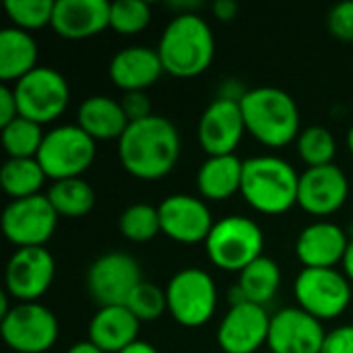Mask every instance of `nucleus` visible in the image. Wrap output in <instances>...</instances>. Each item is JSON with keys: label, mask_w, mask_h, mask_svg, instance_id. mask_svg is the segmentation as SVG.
Wrapping results in <instances>:
<instances>
[{"label": "nucleus", "mask_w": 353, "mask_h": 353, "mask_svg": "<svg viewBox=\"0 0 353 353\" xmlns=\"http://www.w3.org/2000/svg\"><path fill=\"white\" fill-rule=\"evenodd\" d=\"M246 132L240 101L217 97L199 118V143L209 157L232 155Z\"/></svg>", "instance_id": "2eb2a0df"}, {"label": "nucleus", "mask_w": 353, "mask_h": 353, "mask_svg": "<svg viewBox=\"0 0 353 353\" xmlns=\"http://www.w3.org/2000/svg\"><path fill=\"white\" fill-rule=\"evenodd\" d=\"M347 149L352 151V155H353V124H352V128H350V132H347Z\"/></svg>", "instance_id": "37998d69"}, {"label": "nucleus", "mask_w": 353, "mask_h": 353, "mask_svg": "<svg viewBox=\"0 0 353 353\" xmlns=\"http://www.w3.org/2000/svg\"><path fill=\"white\" fill-rule=\"evenodd\" d=\"M43 137L46 132L41 130V124L31 122L23 116H17L12 122L2 126V147L12 159L37 157Z\"/></svg>", "instance_id": "c85d7f7f"}, {"label": "nucleus", "mask_w": 353, "mask_h": 353, "mask_svg": "<svg viewBox=\"0 0 353 353\" xmlns=\"http://www.w3.org/2000/svg\"><path fill=\"white\" fill-rule=\"evenodd\" d=\"M327 27L333 37L341 41H353V0L339 2L329 10Z\"/></svg>", "instance_id": "f704fd0d"}, {"label": "nucleus", "mask_w": 353, "mask_h": 353, "mask_svg": "<svg viewBox=\"0 0 353 353\" xmlns=\"http://www.w3.org/2000/svg\"><path fill=\"white\" fill-rule=\"evenodd\" d=\"M163 72L165 70L157 48L153 50L149 46H128L116 52L108 66L110 81L124 93L147 91L159 81Z\"/></svg>", "instance_id": "412c9836"}, {"label": "nucleus", "mask_w": 353, "mask_h": 353, "mask_svg": "<svg viewBox=\"0 0 353 353\" xmlns=\"http://www.w3.org/2000/svg\"><path fill=\"white\" fill-rule=\"evenodd\" d=\"M120 234L130 242H149L161 234L159 209L147 203L128 205L118 219Z\"/></svg>", "instance_id": "c756f323"}, {"label": "nucleus", "mask_w": 353, "mask_h": 353, "mask_svg": "<svg viewBox=\"0 0 353 353\" xmlns=\"http://www.w3.org/2000/svg\"><path fill=\"white\" fill-rule=\"evenodd\" d=\"M265 234L261 225L244 215H228L215 221L205 250L209 261L228 273H242L248 265L263 256Z\"/></svg>", "instance_id": "39448f33"}, {"label": "nucleus", "mask_w": 353, "mask_h": 353, "mask_svg": "<svg viewBox=\"0 0 353 353\" xmlns=\"http://www.w3.org/2000/svg\"><path fill=\"white\" fill-rule=\"evenodd\" d=\"M110 8L105 0H56L52 29L62 39H89L110 27Z\"/></svg>", "instance_id": "aec40b11"}, {"label": "nucleus", "mask_w": 353, "mask_h": 353, "mask_svg": "<svg viewBox=\"0 0 353 353\" xmlns=\"http://www.w3.org/2000/svg\"><path fill=\"white\" fill-rule=\"evenodd\" d=\"M0 333L14 353H46L58 341V319L39 302H17L0 319Z\"/></svg>", "instance_id": "9d476101"}, {"label": "nucleus", "mask_w": 353, "mask_h": 353, "mask_svg": "<svg viewBox=\"0 0 353 353\" xmlns=\"http://www.w3.org/2000/svg\"><path fill=\"white\" fill-rule=\"evenodd\" d=\"M238 285L244 292L248 304H256L265 308L279 292L281 269L271 256L263 254L240 273Z\"/></svg>", "instance_id": "a878e982"}, {"label": "nucleus", "mask_w": 353, "mask_h": 353, "mask_svg": "<svg viewBox=\"0 0 353 353\" xmlns=\"http://www.w3.org/2000/svg\"><path fill=\"white\" fill-rule=\"evenodd\" d=\"M343 273H345V277L350 279V283H353V238L350 240V246H347V252H345V256H343Z\"/></svg>", "instance_id": "ea45409f"}, {"label": "nucleus", "mask_w": 353, "mask_h": 353, "mask_svg": "<svg viewBox=\"0 0 353 353\" xmlns=\"http://www.w3.org/2000/svg\"><path fill=\"white\" fill-rule=\"evenodd\" d=\"M141 281H145L141 265L126 252H105L87 271V292L99 308L124 306Z\"/></svg>", "instance_id": "f8f14e48"}, {"label": "nucleus", "mask_w": 353, "mask_h": 353, "mask_svg": "<svg viewBox=\"0 0 353 353\" xmlns=\"http://www.w3.org/2000/svg\"><path fill=\"white\" fill-rule=\"evenodd\" d=\"M141 321L126 306H103L89 323V341L103 353H120L139 341Z\"/></svg>", "instance_id": "4be33fe9"}, {"label": "nucleus", "mask_w": 353, "mask_h": 353, "mask_svg": "<svg viewBox=\"0 0 353 353\" xmlns=\"http://www.w3.org/2000/svg\"><path fill=\"white\" fill-rule=\"evenodd\" d=\"M300 176L277 155H256L244 161L240 194L263 215H283L298 205Z\"/></svg>", "instance_id": "20e7f679"}, {"label": "nucleus", "mask_w": 353, "mask_h": 353, "mask_svg": "<svg viewBox=\"0 0 353 353\" xmlns=\"http://www.w3.org/2000/svg\"><path fill=\"white\" fill-rule=\"evenodd\" d=\"M66 353H103L99 347H95L89 339L87 341H79V343H74V345H70Z\"/></svg>", "instance_id": "a19ab883"}, {"label": "nucleus", "mask_w": 353, "mask_h": 353, "mask_svg": "<svg viewBox=\"0 0 353 353\" xmlns=\"http://www.w3.org/2000/svg\"><path fill=\"white\" fill-rule=\"evenodd\" d=\"M350 196V180L345 172L331 163L321 168H308L300 174L298 205L316 217L337 213Z\"/></svg>", "instance_id": "f3484780"}, {"label": "nucleus", "mask_w": 353, "mask_h": 353, "mask_svg": "<svg viewBox=\"0 0 353 353\" xmlns=\"http://www.w3.org/2000/svg\"><path fill=\"white\" fill-rule=\"evenodd\" d=\"M120 353H159L151 343H147V341H134L132 345H128L124 352H120Z\"/></svg>", "instance_id": "79ce46f5"}, {"label": "nucleus", "mask_w": 353, "mask_h": 353, "mask_svg": "<svg viewBox=\"0 0 353 353\" xmlns=\"http://www.w3.org/2000/svg\"><path fill=\"white\" fill-rule=\"evenodd\" d=\"M238 10H240V6H238V2H234V0H217V2L213 4V14H215V19H217V21H223V23L234 21V19L238 17Z\"/></svg>", "instance_id": "58836bf2"}, {"label": "nucleus", "mask_w": 353, "mask_h": 353, "mask_svg": "<svg viewBox=\"0 0 353 353\" xmlns=\"http://www.w3.org/2000/svg\"><path fill=\"white\" fill-rule=\"evenodd\" d=\"M242 174L244 161L236 153L207 157L196 172L199 194L207 201H225L240 192Z\"/></svg>", "instance_id": "b1692460"}, {"label": "nucleus", "mask_w": 353, "mask_h": 353, "mask_svg": "<svg viewBox=\"0 0 353 353\" xmlns=\"http://www.w3.org/2000/svg\"><path fill=\"white\" fill-rule=\"evenodd\" d=\"M157 54L163 70L178 79L203 74L215 58V37L211 25L199 12L176 14L163 29Z\"/></svg>", "instance_id": "f03ea898"}, {"label": "nucleus", "mask_w": 353, "mask_h": 353, "mask_svg": "<svg viewBox=\"0 0 353 353\" xmlns=\"http://www.w3.org/2000/svg\"><path fill=\"white\" fill-rule=\"evenodd\" d=\"M323 323L298 306L283 308L271 316L267 347L273 353H321L325 343Z\"/></svg>", "instance_id": "dca6fc26"}, {"label": "nucleus", "mask_w": 353, "mask_h": 353, "mask_svg": "<svg viewBox=\"0 0 353 353\" xmlns=\"http://www.w3.org/2000/svg\"><path fill=\"white\" fill-rule=\"evenodd\" d=\"M182 139L172 120L165 116H149L130 122L118 141V157L122 168L139 180H161L178 163Z\"/></svg>", "instance_id": "f257e3e1"}, {"label": "nucleus", "mask_w": 353, "mask_h": 353, "mask_svg": "<svg viewBox=\"0 0 353 353\" xmlns=\"http://www.w3.org/2000/svg\"><path fill=\"white\" fill-rule=\"evenodd\" d=\"M298 155L308 168L331 165L337 155V143L329 128L325 126H308L300 132L298 141Z\"/></svg>", "instance_id": "7c9ffc66"}, {"label": "nucleus", "mask_w": 353, "mask_h": 353, "mask_svg": "<svg viewBox=\"0 0 353 353\" xmlns=\"http://www.w3.org/2000/svg\"><path fill=\"white\" fill-rule=\"evenodd\" d=\"M165 298L170 316L186 329L207 325L217 310L215 281L196 267L178 271L165 288Z\"/></svg>", "instance_id": "0eeeda50"}, {"label": "nucleus", "mask_w": 353, "mask_h": 353, "mask_svg": "<svg viewBox=\"0 0 353 353\" xmlns=\"http://www.w3.org/2000/svg\"><path fill=\"white\" fill-rule=\"evenodd\" d=\"M19 116L48 124L58 120L70 101V87L62 72L52 66H37L12 85Z\"/></svg>", "instance_id": "6e6552de"}, {"label": "nucleus", "mask_w": 353, "mask_h": 353, "mask_svg": "<svg viewBox=\"0 0 353 353\" xmlns=\"http://www.w3.org/2000/svg\"><path fill=\"white\" fill-rule=\"evenodd\" d=\"M151 23V6L143 0H118L110 8V27L120 35H137Z\"/></svg>", "instance_id": "72a5a7b5"}, {"label": "nucleus", "mask_w": 353, "mask_h": 353, "mask_svg": "<svg viewBox=\"0 0 353 353\" xmlns=\"http://www.w3.org/2000/svg\"><path fill=\"white\" fill-rule=\"evenodd\" d=\"M37 41L31 33L4 27L0 31V79L4 83L19 81L37 68Z\"/></svg>", "instance_id": "393cba45"}, {"label": "nucleus", "mask_w": 353, "mask_h": 353, "mask_svg": "<svg viewBox=\"0 0 353 353\" xmlns=\"http://www.w3.org/2000/svg\"><path fill=\"white\" fill-rule=\"evenodd\" d=\"M321 353H353V325L337 327L327 333Z\"/></svg>", "instance_id": "e433bc0d"}, {"label": "nucleus", "mask_w": 353, "mask_h": 353, "mask_svg": "<svg viewBox=\"0 0 353 353\" xmlns=\"http://www.w3.org/2000/svg\"><path fill=\"white\" fill-rule=\"evenodd\" d=\"M54 275L56 261L46 246L17 248L6 263V294L17 302H37L52 288Z\"/></svg>", "instance_id": "ddd939ff"}, {"label": "nucleus", "mask_w": 353, "mask_h": 353, "mask_svg": "<svg viewBox=\"0 0 353 353\" xmlns=\"http://www.w3.org/2000/svg\"><path fill=\"white\" fill-rule=\"evenodd\" d=\"M17 116H19V108H17L14 91H12V87L2 85L0 87V126H6Z\"/></svg>", "instance_id": "4c0bfd02"}, {"label": "nucleus", "mask_w": 353, "mask_h": 353, "mask_svg": "<svg viewBox=\"0 0 353 353\" xmlns=\"http://www.w3.org/2000/svg\"><path fill=\"white\" fill-rule=\"evenodd\" d=\"M95 141L79 124H62L46 132L37 161L54 182L81 178L95 159Z\"/></svg>", "instance_id": "423d86ee"}, {"label": "nucleus", "mask_w": 353, "mask_h": 353, "mask_svg": "<svg viewBox=\"0 0 353 353\" xmlns=\"http://www.w3.org/2000/svg\"><path fill=\"white\" fill-rule=\"evenodd\" d=\"M141 323H153L157 319H161L168 312V298L165 292L151 283V281H141L132 294L128 296L126 304H124Z\"/></svg>", "instance_id": "473e14b6"}, {"label": "nucleus", "mask_w": 353, "mask_h": 353, "mask_svg": "<svg viewBox=\"0 0 353 353\" xmlns=\"http://www.w3.org/2000/svg\"><path fill=\"white\" fill-rule=\"evenodd\" d=\"M246 132L259 143L281 149L300 137V108L296 99L279 87L248 89L240 101Z\"/></svg>", "instance_id": "7ed1b4c3"}, {"label": "nucleus", "mask_w": 353, "mask_h": 353, "mask_svg": "<svg viewBox=\"0 0 353 353\" xmlns=\"http://www.w3.org/2000/svg\"><path fill=\"white\" fill-rule=\"evenodd\" d=\"M120 105L128 118V122H139L145 120L149 116H153L151 112V97L145 91H128L122 95Z\"/></svg>", "instance_id": "c9c22d12"}, {"label": "nucleus", "mask_w": 353, "mask_h": 353, "mask_svg": "<svg viewBox=\"0 0 353 353\" xmlns=\"http://www.w3.org/2000/svg\"><path fill=\"white\" fill-rule=\"evenodd\" d=\"M58 225V213L48 194L10 201L2 213V234L17 248L46 246Z\"/></svg>", "instance_id": "9b49d317"}, {"label": "nucleus", "mask_w": 353, "mask_h": 353, "mask_svg": "<svg viewBox=\"0 0 353 353\" xmlns=\"http://www.w3.org/2000/svg\"><path fill=\"white\" fill-rule=\"evenodd\" d=\"M271 316L263 306H232L219 323L217 343L223 353H254L269 341Z\"/></svg>", "instance_id": "a211bd4d"}, {"label": "nucleus", "mask_w": 353, "mask_h": 353, "mask_svg": "<svg viewBox=\"0 0 353 353\" xmlns=\"http://www.w3.org/2000/svg\"><path fill=\"white\" fill-rule=\"evenodd\" d=\"M56 0H6L4 10L12 27L33 33L46 25H52Z\"/></svg>", "instance_id": "2f4dec72"}, {"label": "nucleus", "mask_w": 353, "mask_h": 353, "mask_svg": "<svg viewBox=\"0 0 353 353\" xmlns=\"http://www.w3.org/2000/svg\"><path fill=\"white\" fill-rule=\"evenodd\" d=\"M48 199L56 209L58 217L79 219L91 213L95 207V190L83 178H68L58 180L50 186Z\"/></svg>", "instance_id": "cd10ccee"}, {"label": "nucleus", "mask_w": 353, "mask_h": 353, "mask_svg": "<svg viewBox=\"0 0 353 353\" xmlns=\"http://www.w3.org/2000/svg\"><path fill=\"white\" fill-rule=\"evenodd\" d=\"M298 308L323 321L339 319L352 304V283L337 269H302L294 281Z\"/></svg>", "instance_id": "1a4fd4ad"}, {"label": "nucleus", "mask_w": 353, "mask_h": 353, "mask_svg": "<svg viewBox=\"0 0 353 353\" xmlns=\"http://www.w3.org/2000/svg\"><path fill=\"white\" fill-rule=\"evenodd\" d=\"M46 178L48 176H46L43 168L39 165L37 157H27V159H12V157H8L2 163V170H0L2 190L12 201L39 194Z\"/></svg>", "instance_id": "bb28decb"}, {"label": "nucleus", "mask_w": 353, "mask_h": 353, "mask_svg": "<svg viewBox=\"0 0 353 353\" xmlns=\"http://www.w3.org/2000/svg\"><path fill=\"white\" fill-rule=\"evenodd\" d=\"M161 234L180 244L205 242L215 225L207 203L192 194H172L159 205Z\"/></svg>", "instance_id": "4468645a"}, {"label": "nucleus", "mask_w": 353, "mask_h": 353, "mask_svg": "<svg viewBox=\"0 0 353 353\" xmlns=\"http://www.w3.org/2000/svg\"><path fill=\"white\" fill-rule=\"evenodd\" d=\"M350 240L341 225L333 221H314L306 225L296 240V256L304 269H335L343 263Z\"/></svg>", "instance_id": "6ab92c4d"}, {"label": "nucleus", "mask_w": 353, "mask_h": 353, "mask_svg": "<svg viewBox=\"0 0 353 353\" xmlns=\"http://www.w3.org/2000/svg\"><path fill=\"white\" fill-rule=\"evenodd\" d=\"M77 124L97 143V141H120L128 128V118L120 101L108 95L87 97L77 112Z\"/></svg>", "instance_id": "5701e85b"}]
</instances>
